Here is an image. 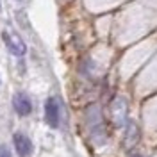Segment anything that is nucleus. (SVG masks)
I'll return each mask as SVG.
<instances>
[{
    "label": "nucleus",
    "mask_w": 157,
    "mask_h": 157,
    "mask_svg": "<svg viewBox=\"0 0 157 157\" xmlns=\"http://www.w3.org/2000/svg\"><path fill=\"white\" fill-rule=\"evenodd\" d=\"M86 121H88V128H89V137L95 145H105L107 141V132H105V127H104V120H102V114L98 111L97 105L88 109L86 113Z\"/></svg>",
    "instance_id": "nucleus-1"
},
{
    "label": "nucleus",
    "mask_w": 157,
    "mask_h": 157,
    "mask_svg": "<svg viewBox=\"0 0 157 157\" xmlns=\"http://www.w3.org/2000/svg\"><path fill=\"white\" fill-rule=\"evenodd\" d=\"M45 120L52 128H57L61 123V102L59 98L50 97L45 102Z\"/></svg>",
    "instance_id": "nucleus-2"
},
{
    "label": "nucleus",
    "mask_w": 157,
    "mask_h": 157,
    "mask_svg": "<svg viewBox=\"0 0 157 157\" xmlns=\"http://www.w3.org/2000/svg\"><path fill=\"white\" fill-rule=\"evenodd\" d=\"M2 38H4V43H6V47L9 50L13 56H16V57H21V56H25V52H27V47H25V43L21 41L20 36L16 34H13V32H4L2 34Z\"/></svg>",
    "instance_id": "nucleus-3"
},
{
    "label": "nucleus",
    "mask_w": 157,
    "mask_h": 157,
    "mask_svg": "<svg viewBox=\"0 0 157 157\" xmlns=\"http://www.w3.org/2000/svg\"><path fill=\"white\" fill-rule=\"evenodd\" d=\"M13 143H14V148H16V154L20 157H30L32 152H34V145L30 141L29 136H25L23 132H14L13 136Z\"/></svg>",
    "instance_id": "nucleus-4"
},
{
    "label": "nucleus",
    "mask_w": 157,
    "mask_h": 157,
    "mask_svg": "<svg viewBox=\"0 0 157 157\" xmlns=\"http://www.w3.org/2000/svg\"><path fill=\"white\" fill-rule=\"evenodd\" d=\"M13 107L18 116H29L32 113V102L25 93H14L13 97Z\"/></svg>",
    "instance_id": "nucleus-5"
},
{
    "label": "nucleus",
    "mask_w": 157,
    "mask_h": 157,
    "mask_svg": "<svg viewBox=\"0 0 157 157\" xmlns=\"http://www.w3.org/2000/svg\"><path fill=\"white\" fill-rule=\"evenodd\" d=\"M127 102L123 98H116L113 104V120L116 127H123L127 123Z\"/></svg>",
    "instance_id": "nucleus-6"
},
{
    "label": "nucleus",
    "mask_w": 157,
    "mask_h": 157,
    "mask_svg": "<svg viewBox=\"0 0 157 157\" xmlns=\"http://www.w3.org/2000/svg\"><path fill=\"white\" fill-rule=\"evenodd\" d=\"M137 141H139V128L134 121H130L127 125V132H125V139H123V143H125V147L127 148H132L137 145Z\"/></svg>",
    "instance_id": "nucleus-7"
},
{
    "label": "nucleus",
    "mask_w": 157,
    "mask_h": 157,
    "mask_svg": "<svg viewBox=\"0 0 157 157\" xmlns=\"http://www.w3.org/2000/svg\"><path fill=\"white\" fill-rule=\"evenodd\" d=\"M0 157H13L7 145H0Z\"/></svg>",
    "instance_id": "nucleus-8"
},
{
    "label": "nucleus",
    "mask_w": 157,
    "mask_h": 157,
    "mask_svg": "<svg viewBox=\"0 0 157 157\" xmlns=\"http://www.w3.org/2000/svg\"><path fill=\"white\" fill-rule=\"evenodd\" d=\"M128 157H145V155H141V154H130Z\"/></svg>",
    "instance_id": "nucleus-9"
},
{
    "label": "nucleus",
    "mask_w": 157,
    "mask_h": 157,
    "mask_svg": "<svg viewBox=\"0 0 157 157\" xmlns=\"http://www.w3.org/2000/svg\"><path fill=\"white\" fill-rule=\"evenodd\" d=\"M0 9H2V0H0Z\"/></svg>",
    "instance_id": "nucleus-10"
}]
</instances>
